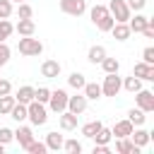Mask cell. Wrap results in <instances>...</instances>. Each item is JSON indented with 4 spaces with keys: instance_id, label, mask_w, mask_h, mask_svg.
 <instances>
[{
    "instance_id": "1",
    "label": "cell",
    "mask_w": 154,
    "mask_h": 154,
    "mask_svg": "<svg viewBox=\"0 0 154 154\" xmlns=\"http://www.w3.org/2000/svg\"><path fill=\"white\" fill-rule=\"evenodd\" d=\"M89 17H91V22H94V26L99 31H111V26L116 24V19L111 17V12H108L106 5H94L89 10Z\"/></svg>"
},
{
    "instance_id": "2",
    "label": "cell",
    "mask_w": 154,
    "mask_h": 154,
    "mask_svg": "<svg viewBox=\"0 0 154 154\" xmlns=\"http://www.w3.org/2000/svg\"><path fill=\"white\" fill-rule=\"evenodd\" d=\"M26 120H31V125H46V120H48V108H46V103H41V101H29L26 103Z\"/></svg>"
},
{
    "instance_id": "3",
    "label": "cell",
    "mask_w": 154,
    "mask_h": 154,
    "mask_svg": "<svg viewBox=\"0 0 154 154\" xmlns=\"http://www.w3.org/2000/svg\"><path fill=\"white\" fill-rule=\"evenodd\" d=\"M17 51H19L24 58H36V55L43 53V43H41L38 38H34V36H22L19 43H17Z\"/></svg>"
},
{
    "instance_id": "4",
    "label": "cell",
    "mask_w": 154,
    "mask_h": 154,
    "mask_svg": "<svg viewBox=\"0 0 154 154\" xmlns=\"http://www.w3.org/2000/svg\"><path fill=\"white\" fill-rule=\"evenodd\" d=\"M123 89V79L118 77V72H111L103 77V84H101V96H118V91Z\"/></svg>"
},
{
    "instance_id": "5",
    "label": "cell",
    "mask_w": 154,
    "mask_h": 154,
    "mask_svg": "<svg viewBox=\"0 0 154 154\" xmlns=\"http://www.w3.org/2000/svg\"><path fill=\"white\" fill-rule=\"evenodd\" d=\"M67 96H70V94H67L65 89H53L51 96H48V103H46V106H48L53 113H63V111L67 108Z\"/></svg>"
},
{
    "instance_id": "6",
    "label": "cell",
    "mask_w": 154,
    "mask_h": 154,
    "mask_svg": "<svg viewBox=\"0 0 154 154\" xmlns=\"http://www.w3.org/2000/svg\"><path fill=\"white\" fill-rule=\"evenodd\" d=\"M106 7H108V12H111V17L116 22H128L132 17V12H130V7H128L125 0H111Z\"/></svg>"
},
{
    "instance_id": "7",
    "label": "cell",
    "mask_w": 154,
    "mask_h": 154,
    "mask_svg": "<svg viewBox=\"0 0 154 154\" xmlns=\"http://www.w3.org/2000/svg\"><path fill=\"white\" fill-rule=\"evenodd\" d=\"M60 10L70 17H82L87 12V0H60Z\"/></svg>"
},
{
    "instance_id": "8",
    "label": "cell",
    "mask_w": 154,
    "mask_h": 154,
    "mask_svg": "<svg viewBox=\"0 0 154 154\" xmlns=\"http://www.w3.org/2000/svg\"><path fill=\"white\" fill-rule=\"evenodd\" d=\"M135 103H137V108H142L144 113H152V111H154V91H149V89L135 91Z\"/></svg>"
},
{
    "instance_id": "9",
    "label": "cell",
    "mask_w": 154,
    "mask_h": 154,
    "mask_svg": "<svg viewBox=\"0 0 154 154\" xmlns=\"http://www.w3.org/2000/svg\"><path fill=\"white\" fill-rule=\"evenodd\" d=\"M60 72H63V65H60L58 60L48 58V60L41 63V77H46V79H58Z\"/></svg>"
},
{
    "instance_id": "10",
    "label": "cell",
    "mask_w": 154,
    "mask_h": 154,
    "mask_svg": "<svg viewBox=\"0 0 154 154\" xmlns=\"http://www.w3.org/2000/svg\"><path fill=\"white\" fill-rule=\"evenodd\" d=\"M87 106H89V101H87V96H84V94L67 96V111H72L75 116H82V113L87 111Z\"/></svg>"
},
{
    "instance_id": "11",
    "label": "cell",
    "mask_w": 154,
    "mask_h": 154,
    "mask_svg": "<svg viewBox=\"0 0 154 154\" xmlns=\"http://www.w3.org/2000/svg\"><path fill=\"white\" fill-rule=\"evenodd\" d=\"M132 75L135 77H140V79H144V82H154V65H149V63H135V67H132Z\"/></svg>"
},
{
    "instance_id": "12",
    "label": "cell",
    "mask_w": 154,
    "mask_h": 154,
    "mask_svg": "<svg viewBox=\"0 0 154 154\" xmlns=\"http://www.w3.org/2000/svg\"><path fill=\"white\" fill-rule=\"evenodd\" d=\"M77 120H79V116H75L72 111H63V113H58V125H60V130H77Z\"/></svg>"
},
{
    "instance_id": "13",
    "label": "cell",
    "mask_w": 154,
    "mask_h": 154,
    "mask_svg": "<svg viewBox=\"0 0 154 154\" xmlns=\"http://www.w3.org/2000/svg\"><path fill=\"white\" fill-rule=\"evenodd\" d=\"M130 140H132V144H135V147H140V149H142V147H147V144H149V140H152V132H149V130H144L142 125H137V130L132 128V132H130Z\"/></svg>"
},
{
    "instance_id": "14",
    "label": "cell",
    "mask_w": 154,
    "mask_h": 154,
    "mask_svg": "<svg viewBox=\"0 0 154 154\" xmlns=\"http://www.w3.org/2000/svg\"><path fill=\"white\" fill-rule=\"evenodd\" d=\"M14 140L19 142L22 149H26V147L31 144V140H34V130H31L29 125H19V128L14 130Z\"/></svg>"
},
{
    "instance_id": "15",
    "label": "cell",
    "mask_w": 154,
    "mask_h": 154,
    "mask_svg": "<svg viewBox=\"0 0 154 154\" xmlns=\"http://www.w3.org/2000/svg\"><path fill=\"white\" fill-rule=\"evenodd\" d=\"M142 149L132 144L130 137H116V154H140Z\"/></svg>"
},
{
    "instance_id": "16",
    "label": "cell",
    "mask_w": 154,
    "mask_h": 154,
    "mask_svg": "<svg viewBox=\"0 0 154 154\" xmlns=\"http://www.w3.org/2000/svg\"><path fill=\"white\" fill-rule=\"evenodd\" d=\"M108 34H111V36H113L116 41H128L132 31H130V26H128V22H116V24L111 26V31H108Z\"/></svg>"
},
{
    "instance_id": "17",
    "label": "cell",
    "mask_w": 154,
    "mask_h": 154,
    "mask_svg": "<svg viewBox=\"0 0 154 154\" xmlns=\"http://www.w3.org/2000/svg\"><path fill=\"white\" fill-rule=\"evenodd\" d=\"M147 24H149V17H144V14H140V12H135V17H130V19H128V26H130V31H132V34H140Z\"/></svg>"
},
{
    "instance_id": "18",
    "label": "cell",
    "mask_w": 154,
    "mask_h": 154,
    "mask_svg": "<svg viewBox=\"0 0 154 154\" xmlns=\"http://www.w3.org/2000/svg\"><path fill=\"white\" fill-rule=\"evenodd\" d=\"M132 123L125 118V120H118L113 128H111V132H113V137H130V132H132Z\"/></svg>"
},
{
    "instance_id": "19",
    "label": "cell",
    "mask_w": 154,
    "mask_h": 154,
    "mask_svg": "<svg viewBox=\"0 0 154 154\" xmlns=\"http://www.w3.org/2000/svg\"><path fill=\"white\" fill-rule=\"evenodd\" d=\"M14 31H17L19 36H34L36 24H34V19H19V22L14 24Z\"/></svg>"
},
{
    "instance_id": "20",
    "label": "cell",
    "mask_w": 154,
    "mask_h": 154,
    "mask_svg": "<svg viewBox=\"0 0 154 154\" xmlns=\"http://www.w3.org/2000/svg\"><path fill=\"white\" fill-rule=\"evenodd\" d=\"M82 94L87 96V101H99V99H101V84L87 82V84L82 87Z\"/></svg>"
},
{
    "instance_id": "21",
    "label": "cell",
    "mask_w": 154,
    "mask_h": 154,
    "mask_svg": "<svg viewBox=\"0 0 154 154\" xmlns=\"http://www.w3.org/2000/svg\"><path fill=\"white\" fill-rule=\"evenodd\" d=\"M106 55H108V53H106V48L96 43V46H91V48H89V53H87V60H89L91 65H99V63H101Z\"/></svg>"
},
{
    "instance_id": "22",
    "label": "cell",
    "mask_w": 154,
    "mask_h": 154,
    "mask_svg": "<svg viewBox=\"0 0 154 154\" xmlns=\"http://www.w3.org/2000/svg\"><path fill=\"white\" fill-rule=\"evenodd\" d=\"M14 101H17V103H29V101H34V87H29V84L19 87V89L14 91Z\"/></svg>"
},
{
    "instance_id": "23",
    "label": "cell",
    "mask_w": 154,
    "mask_h": 154,
    "mask_svg": "<svg viewBox=\"0 0 154 154\" xmlns=\"http://www.w3.org/2000/svg\"><path fill=\"white\" fill-rule=\"evenodd\" d=\"M101 128H103V123H101V120H89V123H84V125H82V130H79V132H82V137L91 140Z\"/></svg>"
},
{
    "instance_id": "24",
    "label": "cell",
    "mask_w": 154,
    "mask_h": 154,
    "mask_svg": "<svg viewBox=\"0 0 154 154\" xmlns=\"http://www.w3.org/2000/svg\"><path fill=\"white\" fill-rule=\"evenodd\" d=\"M128 120H130L135 128H137V125H144V123H147V113H144L142 108H137V106H135V108H130V111H128Z\"/></svg>"
},
{
    "instance_id": "25",
    "label": "cell",
    "mask_w": 154,
    "mask_h": 154,
    "mask_svg": "<svg viewBox=\"0 0 154 154\" xmlns=\"http://www.w3.org/2000/svg\"><path fill=\"white\" fill-rule=\"evenodd\" d=\"M63 140H65V137H63V135H58V132L53 130V132H48V135H46V147H48L51 152H58V149H63Z\"/></svg>"
},
{
    "instance_id": "26",
    "label": "cell",
    "mask_w": 154,
    "mask_h": 154,
    "mask_svg": "<svg viewBox=\"0 0 154 154\" xmlns=\"http://www.w3.org/2000/svg\"><path fill=\"white\" fill-rule=\"evenodd\" d=\"M123 89H125V91H130V94H135V91H140V89H142V79H140V77H135V75H130V77H125V79H123Z\"/></svg>"
},
{
    "instance_id": "27",
    "label": "cell",
    "mask_w": 154,
    "mask_h": 154,
    "mask_svg": "<svg viewBox=\"0 0 154 154\" xmlns=\"http://www.w3.org/2000/svg\"><path fill=\"white\" fill-rule=\"evenodd\" d=\"M10 118L17 120V123H24V120H26V103H17V101H14V106H12V111H10Z\"/></svg>"
},
{
    "instance_id": "28",
    "label": "cell",
    "mask_w": 154,
    "mask_h": 154,
    "mask_svg": "<svg viewBox=\"0 0 154 154\" xmlns=\"http://www.w3.org/2000/svg\"><path fill=\"white\" fill-rule=\"evenodd\" d=\"M91 140H94V144H111V140H113V132H111L108 128H101V130H99V132H96Z\"/></svg>"
},
{
    "instance_id": "29",
    "label": "cell",
    "mask_w": 154,
    "mask_h": 154,
    "mask_svg": "<svg viewBox=\"0 0 154 154\" xmlns=\"http://www.w3.org/2000/svg\"><path fill=\"white\" fill-rule=\"evenodd\" d=\"M99 65L103 67V72H106V75H111V72H118V70H120V63H118L116 58H108V55H106Z\"/></svg>"
},
{
    "instance_id": "30",
    "label": "cell",
    "mask_w": 154,
    "mask_h": 154,
    "mask_svg": "<svg viewBox=\"0 0 154 154\" xmlns=\"http://www.w3.org/2000/svg\"><path fill=\"white\" fill-rule=\"evenodd\" d=\"M12 106H14V96H12V94L0 96V116H10Z\"/></svg>"
},
{
    "instance_id": "31",
    "label": "cell",
    "mask_w": 154,
    "mask_h": 154,
    "mask_svg": "<svg viewBox=\"0 0 154 154\" xmlns=\"http://www.w3.org/2000/svg\"><path fill=\"white\" fill-rule=\"evenodd\" d=\"M67 84H70L72 89H77V91H79V89L87 84V79H84V75H82V72H72V75L67 77Z\"/></svg>"
},
{
    "instance_id": "32",
    "label": "cell",
    "mask_w": 154,
    "mask_h": 154,
    "mask_svg": "<svg viewBox=\"0 0 154 154\" xmlns=\"http://www.w3.org/2000/svg\"><path fill=\"white\" fill-rule=\"evenodd\" d=\"M63 149L67 154H82V142L79 140H63Z\"/></svg>"
},
{
    "instance_id": "33",
    "label": "cell",
    "mask_w": 154,
    "mask_h": 154,
    "mask_svg": "<svg viewBox=\"0 0 154 154\" xmlns=\"http://www.w3.org/2000/svg\"><path fill=\"white\" fill-rule=\"evenodd\" d=\"M12 31H14V24L10 19H0V41H7L12 36Z\"/></svg>"
},
{
    "instance_id": "34",
    "label": "cell",
    "mask_w": 154,
    "mask_h": 154,
    "mask_svg": "<svg viewBox=\"0 0 154 154\" xmlns=\"http://www.w3.org/2000/svg\"><path fill=\"white\" fill-rule=\"evenodd\" d=\"M26 152H29V154H46V152H48V147H46V142H38V140L34 137V140H31V144L26 147Z\"/></svg>"
},
{
    "instance_id": "35",
    "label": "cell",
    "mask_w": 154,
    "mask_h": 154,
    "mask_svg": "<svg viewBox=\"0 0 154 154\" xmlns=\"http://www.w3.org/2000/svg\"><path fill=\"white\" fill-rule=\"evenodd\" d=\"M17 17H19V19H31V17H34L31 5H29V2H19V7H17Z\"/></svg>"
},
{
    "instance_id": "36",
    "label": "cell",
    "mask_w": 154,
    "mask_h": 154,
    "mask_svg": "<svg viewBox=\"0 0 154 154\" xmlns=\"http://www.w3.org/2000/svg\"><path fill=\"white\" fill-rule=\"evenodd\" d=\"M12 12H14L12 2H10V0H0V19H10Z\"/></svg>"
},
{
    "instance_id": "37",
    "label": "cell",
    "mask_w": 154,
    "mask_h": 154,
    "mask_svg": "<svg viewBox=\"0 0 154 154\" xmlns=\"http://www.w3.org/2000/svg\"><path fill=\"white\" fill-rule=\"evenodd\" d=\"M10 55H12L10 46H7L5 41H0V67H5V65L10 63Z\"/></svg>"
},
{
    "instance_id": "38",
    "label": "cell",
    "mask_w": 154,
    "mask_h": 154,
    "mask_svg": "<svg viewBox=\"0 0 154 154\" xmlns=\"http://www.w3.org/2000/svg\"><path fill=\"white\" fill-rule=\"evenodd\" d=\"M48 96H51V89H48V87H38V89H34V99H36V101L48 103Z\"/></svg>"
},
{
    "instance_id": "39",
    "label": "cell",
    "mask_w": 154,
    "mask_h": 154,
    "mask_svg": "<svg viewBox=\"0 0 154 154\" xmlns=\"http://www.w3.org/2000/svg\"><path fill=\"white\" fill-rule=\"evenodd\" d=\"M14 140V130H10V128H0V144H10Z\"/></svg>"
},
{
    "instance_id": "40",
    "label": "cell",
    "mask_w": 154,
    "mask_h": 154,
    "mask_svg": "<svg viewBox=\"0 0 154 154\" xmlns=\"http://www.w3.org/2000/svg\"><path fill=\"white\" fill-rule=\"evenodd\" d=\"M125 2H128L130 12H142V10L147 7V0H125Z\"/></svg>"
},
{
    "instance_id": "41",
    "label": "cell",
    "mask_w": 154,
    "mask_h": 154,
    "mask_svg": "<svg viewBox=\"0 0 154 154\" xmlns=\"http://www.w3.org/2000/svg\"><path fill=\"white\" fill-rule=\"evenodd\" d=\"M142 60L149 63V65H154V48H152V46H147V48L142 51Z\"/></svg>"
},
{
    "instance_id": "42",
    "label": "cell",
    "mask_w": 154,
    "mask_h": 154,
    "mask_svg": "<svg viewBox=\"0 0 154 154\" xmlns=\"http://www.w3.org/2000/svg\"><path fill=\"white\" fill-rule=\"evenodd\" d=\"M5 94H12V82L0 77V96H5Z\"/></svg>"
},
{
    "instance_id": "43",
    "label": "cell",
    "mask_w": 154,
    "mask_h": 154,
    "mask_svg": "<svg viewBox=\"0 0 154 154\" xmlns=\"http://www.w3.org/2000/svg\"><path fill=\"white\" fill-rule=\"evenodd\" d=\"M94 154H111V144H94Z\"/></svg>"
},
{
    "instance_id": "44",
    "label": "cell",
    "mask_w": 154,
    "mask_h": 154,
    "mask_svg": "<svg viewBox=\"0 0 154 154\" xmlns=\"http://www.w3.org/2000/svg\"><path fill=\"white\" fill-rule=\"evenodd\" d=\"M10 2H12V5H14V2H17V5H19V2H26V0H10Z\"/></svg>"
},
{
    "instance_id": "45",
    "label": "cell",
    "mask_w": 154,
    "mask_h": 154,
    "mask_svg": "<svg viewBox=\"0 0 154 154\" xmlns=\"http://www.w3.org/2000/svg\"><path fill=\"white\" fill-rule=\"evenodd\" d=\"M2 152H5V144H0V154H2Z\"/></svg>"
}]
</instances>
